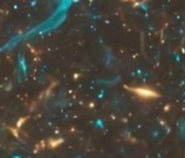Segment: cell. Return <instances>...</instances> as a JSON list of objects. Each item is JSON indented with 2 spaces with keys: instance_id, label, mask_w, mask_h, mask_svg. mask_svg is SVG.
<instances>
[{
  "instance_id": "6da1fadb",
  "label": "cell",
  "mask_w": 185,
  "mask_h": 158,
  "mask_svg": "<svg viewBox=\"0 0 185 158\" xmlns=\"http://www.w3.org/2000/svg\"><path fill=\"white\" fill-rule=\"evenodd\" d=\"M127 89H129V91L133 92L140 99H144V100H153L159 97V93L155 89L147 88V87H127Z\"/></svg>"
}]
</instances>
